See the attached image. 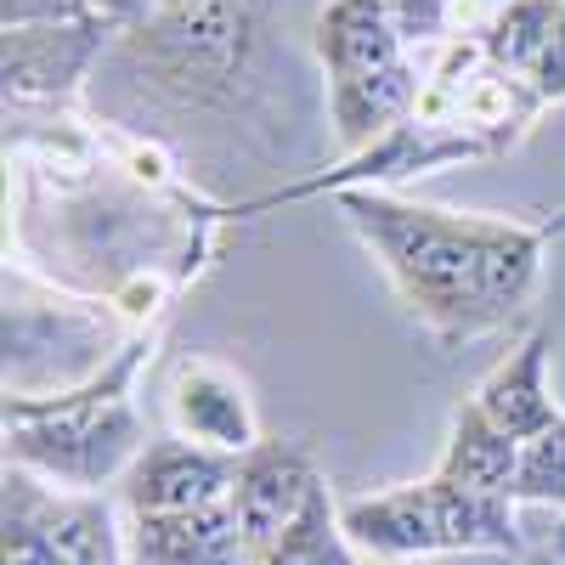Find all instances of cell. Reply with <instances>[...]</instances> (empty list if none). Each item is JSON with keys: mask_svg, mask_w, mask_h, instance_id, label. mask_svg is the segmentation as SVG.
Segmentation results:
<instances>
[{"mask_svg": "<svg viewBox=\"0 0 565 565\" xmlns=\"http://www.w3.org/2000/svg\"><path fill=\"white\" fill-rule=\"evenodd\" d=\"M170 7H204V0H164V12H170Z\"/></svg>", "mask_w": 565, "mask_h": 565, "instance_id": "obj_24", "label": "cell"}, {"mask_svg": "<svg viewBox=\"0 0 565 565\" xmlns=\"http://www.w3.org/2000/svg\"><path fill=\"white\" fill-rule=\"evenodd\" d=\"M458 7H463V0H391V18H396L402 45H407V52H413V45H436L452 29Z\"/></svg>", "mask_w": 565, "mask_h": 565, "instance_id": "obj_19", "label": "cell"}, {"mask_svg": "<svg viewBox=\"0 0 565 565\" xmlns=\"http://www.w3.org/2000/svg\"><path fill=\"white\" fill-rule=\"evenodd\" d=\"M548 356H554V334L548 328H532V334L476 385V396H469L514 441H526V436L548 430L554 418H565L554 391H548Z\"/></svg>", "mask_w": 565, "mask_h": 565, "instance_id": "obj_13", "label": "cell"}, {"mask_svg": "<svg viewBox=\"0 0 565 565\" xmlns=\"http://www.w3.org/2000/svg\"><path fill=\"white\" fill-rule=\"evenodd\" d=\"M322 487V469L311 463L306 447L295 441H260L255 452L238 458V481H232V514H238L244 526V543L249 554L260 559L282 526L295 521V514L306 509V498Z\"/></svg>", "mask_w": 565, "mask_h": 565, "instance_id": "obj_8", "label": "cell"}, {"mask_svg": "<svg viewBox=\"0 0 565 565\" xmlns=\"http://www.w3.org/2000/svg\"><path fill=\"white\" fill-rule=\"evenodd\" d=\"M311 57L328 79H356L407 63L391 0H322L311 18Z\"/></svg>", "mask_w": 565, "mask_h": 565, "instance_id": "obj_12", "label": "cell"}, {"mask_svg": "<svg viewBox=\"0 0 565 565\" xmlns=\"http://www.w3.org/2000/svg\"><path fill=\"white\" fill-rule=\"evenodd\" d=\"M554 226H565V215H559V221H554Z\"/></svg>", "mask_w": 565, "mask_h": 565, "instance_id": "obj_25", "label": "cell"}, {"mask_svg": "<svg viewBox=\"0 0 565 565\" xmlns=\"http://www.w3.org/2000/svg\"><path fill=\"white\" fill-rule=\"evenodd\" d=\"M164 413H170V430L181 441L226 452V458H244V452H255L266 441L249 385L226 362H210V356H186L170 373Z\"/></svg>", "mask_w": 565, "mask_h": 565, "instance_id": "obj_5", "label": "cell"}, {"mask_svg": "<svg viewBox=\"0 0 565 565\" xmlns=\"http://www.w3.org/2000/svg\"><path fill=\"white\" fill-rule=\"evenodd\" d=\"M424 103V74L418 63H396L380 74H356V79H328V125L351 153H367L380 136L407 125Z\"/></svg>", "mask_w": 565, "mask_h": 565, "instance_id": "obj_14", "label": "cell"}, {"mask_svg": "<svg viewBox=\"0 0 565 565\" xmlns=\"http://www.w3.org/2000/svg\"><path fill=\"white\" fill-rule=\"evenodd\" d=\"M141 418L125 396L74 391L57 402L7 396V469L63 492H103L141 458Z\"/></svg>", "mask_w": 565, "mask_h": 565, "instance_id": "obj_2", "label": "cell"}, {"mask_svg": "<svg viewBox=\"0 0 565 565\" xmlns=\"http://www.w3.org/2000/svg\"><path fill=\"white\" fill-rule=\"evenodd\" d=\"M164 12V0H85V18H97L108 34H130L141 23H153Z\"/></svg>", "mask_w": 565, "mask_h": 565, "instance_id": "obj_21", "label": "cell"}, {"mask_svg": "<svg viewBox=\"0 0 565 565\" xmlns=\"http://www.w3.org/2000/svg\"><path fill=\"white\" fill-rule=\"evenodd\" d=\"M514 458H521V441L503 436L476 402H463V407L452 413V430H447V447H441L436 476H441V481H458V487H476V492H503V498H509V487H514Z\"/></svg>", "mask_w": 565, "mask_h": 565, "instance_id": "obj_16", "label": "cell"}, {"mask_svg": "<svg viewBox=\"0 0 565 565\" xmlns=\"http://www.w3.org/2000/svg\"><path fill=\"white\" fill-rule=\"evenodd\" d=\"M232 481H238V458L164 436V441L141 447L130 476L119 481V498H125L130 521H148V514H186V509L232 503Z\"/></svg>", "mask_w": 565, "mask_h": 565, "instance_id": "obj_6", "label": "cell"}, {"mask_svg": "<svg viewBox=\"0 0 565 565\" xmlns=\"http://www.w3.org/2000/svg\"><path fill=\"white\" fill-rule=\"evenodd\" d=\"M266 0H204L170 7L125 34V52L181 103H221L255 57Z\"/></svg>", "mask_w": 565, "mask_h": 565, "instance_id": "obj_3", "label": "cell"}, {"mask_svg": "<svg viewBox=\"0 0 565 565\" xmlns=\"http://www.w3.org/2000/svg\"><path fill=\"white\" fill-rule=\"evenodd\" d=\"M340 521H345V537L362 554V565H418V559L441 554L430 481L345 498L340 503Z\"/></svg>", "mask_w": 565, "mask_h": 565, "instance_id": "obj_10", "label": "cell"}, {"mask_svg": "<svg viewBox=\"0 0 565 565\" xmlns=\"http://www.w3.org/2000/svg\"><path fill=\"white\" fill-rule=\"evenodd\" d=\"M85 18V0H0L7 29H45V23H74Z\"/></svg>", "mask_w": 565, "mask_h": 565, "instance_id": "obj_20", "label": "cell"}, {"mask_svg": "<svg viewBox=\"0 0 565 565\" xmlns=\"http://www.w3.org/2000/svg\"><path fill=\"white\" fill-rule=\"evenodd\" d=\"M125 559L130 565H255L244 526L232 503L186 509V514H148L130 521L125 532Z\"/></svg>", "mask_w": 565, "mask_h": 565, "instance_id": "obj_11", "label": "cell"}, {"mask_svg": "<svg viewBox=\"0 0 565 565\" xmlns=\"http://www.w3.org/2000/svg\"><path fill=\"white\" fill-rule=\"evenodd\" d=\"M0 565H130L114 509L97 492H63L7 469Z\"/></svg>", "mask_w": 565, "mask_h": 565, "instance_id": "obj_4", "label": "cell"}, {"mask_svg": "<svg viewBox=\"0 0 565 565\" xmlns=\"http://www.w3.org/2000/svg\"><path fill=\"white\" fill-rule=\"evenodd\" d=\"M108 29L97 18L45 23V29H7V97L18 103H68L90 63L103 57Z\"/></svg>", "mask_w": 565, "mask_h": 565, "instance_id": "obj_9", "label": "cell"}, {"mask_svg": "<svg viewBox=\"0 0 565 565\" xmlns=\"http://www.w3.org/2000/svg\"><path fill=\"white\" fill-rule=\"evenodd\" d=\"M334 204L391 277L396 300L447 345L521 317L543 282V226L407 204L385 186H345Z\"/></svg>", "mask_w": 565, "mask_h": 565, "instance_id": "obj_1", "label": "cell"}, {"mask_svg": "<svg viewBox=\"0 0 565 565\" xmlns=\"http://www.w3.org/2000/svg\"><path fill=\"white\" fill-rule=\"evenodd\" d=\"M509 498L532 509H565V418H554L548 430L521 441Z\"/></svg>", "mask_w": 565, "mask_h": 565, "instance_id": "obj_18", "label": "cell"}, {"mask_svg": "<svg viewBox=\"0 0 565 565\" xmlns=\"http://www.w3.org/2000/svg\"><path fill=\"white\" fill-rule=\"evenodd\" d=\"M430 498H436V532H441V554H509L521 548V521H514V498L503 492H476L430 476Z\"/></svg>", "mask_w": 565, "mask_h": 565, "instance_id": "obj_15", "label": "cell"}, {"mask_svg": "<svg viewBox=\"0 0 565 565\" xmlns=\"http://www.w3.org/2000/svg\"><path fill=\"white\" fill-rule=\"evenodd\" d=\"M548 548L559 554V565H565V521H554V537H548Z\"/></svg>", "mask_w": 565, "mask_h": 565, "instance_id": "obj_23", "label": "cell"}, {"mask_svg": "<svg viewBox=\"0 0 565 565\" xmlns=\"http://www.w3.org/2000/svg\"><path fill=\"white\" fill-rule=\"evenodd\" d=\"M521 565H559V554L554 548H532V554H521Z\"/></svg>", "mask_w": 565, "mask_h": 565, "instance_id": "obj_22", "label": "cell"}, {"mask_svg": "<svg viewBox=\"0 0 565 565\" xmlns=\"http://www.w3.org/2000/svg\"><path fill=\"white\" fill-rule=\"evenodd\" d=\"M255 565H362V554L345 537L340 503H334V492H328V481L306 498V509L282 526V537Z\"/></svg>", "mask_w": 565, "mask_h": 565, "instance_id": "obj_17", "label": "cell"}, {"mask_svg": "<svg viewBox=\"0 0 565 565\" xmlns=\"http://www.w3.org/2000/svg\"><path fill=\"white\" fill-rule=\"evenodd\" d=\"M476 40L487 63L537 108L565 103V0H509Z\"/></svg>", "mask_w": 565, "mask_h": 565, "instance_id": "obj_7", "label": "cell"}]
</instances>
